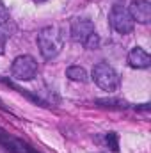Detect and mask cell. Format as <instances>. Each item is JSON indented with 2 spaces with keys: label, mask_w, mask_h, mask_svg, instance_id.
I'll use <instances>...</instances> for the list:
<instances>
[{
  "label": "cell",
  "mask_w": 151,
  "mask_h": 153,
  "mask_svg": "<svg viewBox=\"0 0 151 153\" xmlns=\"http://www.w3.org/2000/svg\"><path fill=\"white\" fill-rule=\"evenodd\" d=\"M38 46H39V52H41L43 59L52 61L62 52L64 36H62V32L57 27H52V25L43 27L38 32Z\"/></svg>",
  "instance_id": "cell-1"
},
{
  "label": "cell",
  "mask_w": 151,
  "mask_h": 153,
  "mask_svg": "<svg viewBox=\"0 0 151 153\" xmlns=\"http://www.w3.org/2000/svg\"><path fill=\"white\" fill-rule=\"evenodd\" d=\"M70 34L75 43L84 45L89 50L100 48V36L96 34L94 23L89 18H75L70 27Z\"/></svg>",
  "instance_id": "cell-2"
},
{
  "label": "cell",
  "mask_w": 151,
  "mask_h": 153,
  "mask_svg": "<svg viewBox=\"0 0 151 153\" xmlns=\"http://www.w3.org/2000/svg\"><path fill=\"white\" fill-rule=\"evenodd\" d=\"M91 76H93L94 84H96L100 89L107 91V93H114V91L119 89L121 78L117 75V71L114 70L110 64H107V62H98V64H94Z\"/></svg>",
  "instance_id": "cell-3"
},
{
  "label": "cell",
  "mask_w": 151,
  "mask_h": 153,
  "mask_svg": "<svg viewBox=\"0 0 151 153\" xmlns=\"http://www.w3.org/2000/svg\"><path fill=\"white\" fill-rule=\"evenodd\" d=\"M109 23L114 30L121 36H126V34H132L133 32V27H135V22L133 18L130 16L128 9L124 5H119L115 4L112 5L110 13H109Z\"/></svg>",
  "instance_id": "cell-4"
},
{
  "label": "cell",
  "mask_w": 151,
  "mask_h": 153,
  "mask_svg": "<svg viewBox=\"0 0 151 153\" xmlns=\"http://www.w3.org/2000/svg\"><path fill=\"white\" fill-rule=\"evenodd\" d=\"M11 73L16 80H32L38 75V61L32 55H18L13 61Z\"/></svg>",
  "instance_id": "cell-5"
},
{
  "label": "cell",
  "mask_w": 151,
  "mask_h": 153,
  "mask_svg": "<svg viewBox=\"0 0 151 153\" xmlns=\"http://www.w3.org/2000/svg\"><path fill=\"white\" fill-rule=\"evenodd\" d=\"M128 13L133 22L148 25L151 22V2L150 0H132L128 5Z\"/></svg>",
  "instance_id": "cell-6"
},
{
  "label": "cell",
  "mask_w": 151,
  "mask_h": 153,
  "mask_svg": "<svg viewBox=\"0 0 151 153\" xmlns=\"http://www.w3.org/2000/svg\"><path fill=\"white\" fill-rule=\"evenodd\" d=\"M0 146L5 148L9 153H38L30 144H27L25 141L13 137L5 132H0Z\"/></svg>",
  "instance_id": "cell-7"
},
{
  "label": "cell",
  "mask_w": 151,
  "mask_h": 153,
  "mask_svg": "<svg viewBox=\"0 0 151 153\" xmlns=\"http://www.w3.org/2000/svg\"><path fill=\"white\" fill-rule=\"evenodd\" d=\"M128 64L135 70H146L151 66V55L141 46H135L128 53Z\"/></svg>",
  "instance_id": "cell-8"
},
{
  "label": "cell",
  "mask_w": 151,
  "mask_h": 153,
  "mask_svg": "<svg viewBox=\"0 0 151 153\" xmlns=\"http://www.w3.org/2000/svg\"><path fill=\"white\" fill-rule=\"evenodd\" d=\"M66 76L75 82H87V71L82 66H70L66 70Z\"/></svg>",
  "instance_id": "cell-9"
},
{
  "label": "cell",
  "mask_w": 151,
  "mask_h": 153,
  "mask_svg": "<svg viewBox=\"0 0 151 153\" xmlns=\"http://www.w3.org/2000/svg\"><path fill=\"white\" fill-rule=\"evenodd\" d=\"M105 141H107V144H109V148L112 152H119V141H117V134L115 132H109Z\"/></svg>",
  "instance_id": "cell-10"
},
{
  "label": "cell",
  "mask_w": 151,
  "mask_h": 153,
  "mask_svg": "<svg viewBox=\"0 0 151 153\" xmlns=\"http://www.w3.org/2000/svg\"><path fill=\"white\" fill-rule=\"evenodd\" d=\"M7 22H9V11L4 5V2L0 0V25H5Z\"/></svg>",
  "instance_id": "cell-11"
},
{
  "label": "cell",
  "mask_w": 151,
  "mask_h": 153,
  "mask_svg": "<svg viewBox=\"0 0 151 153\" xmlns=\"http://www.w3.org/2000/svg\"><path fill=\"white\" fill-rule=\"evenodd\" d=\"M96 103H101V105H105V107H114V105H117V107H124L126 103L124 102H121V100H98Z\"/></svg>",
  "instance_id": "cell-12"
},
{
  "label": "cell",
  "mask_w": 151,
  "mask_h": 153,
  "mask_svg": "<svg viewBox=\"0 0 151 153\" xmlns=\"http://www.w3.org/2000/svg\"><path fill=\"white\" fill-rule=\"evenodd\" d=\"M5 41H7L5 34H4V32H0V55L5 52Z\"/></svg>",
  "instance_id": "cell-13"
},
{
  "label": "cell",
  "mask_w": 151,
  "mask_h": 153,
  "mask_svg": "<svg viewBox=\"0 0 151 153\" xmlns=\"http://www.w3.org/2000/svg\"><path fill=\"white\" fill-rule=\"evenodd\" d=\"M36 4H43V2H46V0H34Z\"/></svg>",
  "instance_id": "cell-14"
}]
</instances>
